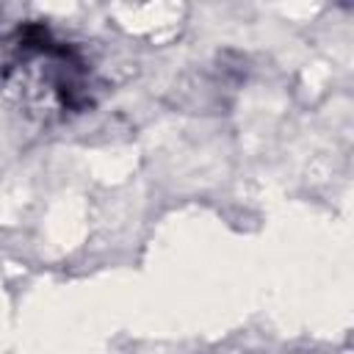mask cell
<instances>
[{
  "mask_svg": "<svg viewBox=\"0 0 354 354\" xmlns=\"http://www.w3.org/2000/svg\"><path fill=\"white\" fill-rule=\"evenodd\" d=\"M0 86L19 113L39 124L80 116L97 100L86 50L39 19L0 30Z\"/></svg>",
  "mask_w": 354,
  "mask_h": 354,
  "instance_id": "cell-1",
  "label": "cell"
}]
</instances>
